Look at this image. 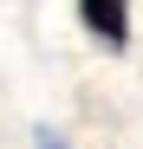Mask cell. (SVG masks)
Instances as JSON below:
<instances>
[{"instance_id":"obj_1","label":"cell","mask_w":143,"mask_h":149,"mask_svg":"<svg viewBox=\"0 0 143 149\" xmlns=\"http://www.w3.org/2000/svg\"><path fill=\"white\" fill-rule=\"evenodd\" d=\"M78 19H85V33H98V45H111V52L130 45V0H78Z\"/></svg>"}]
</instances>
